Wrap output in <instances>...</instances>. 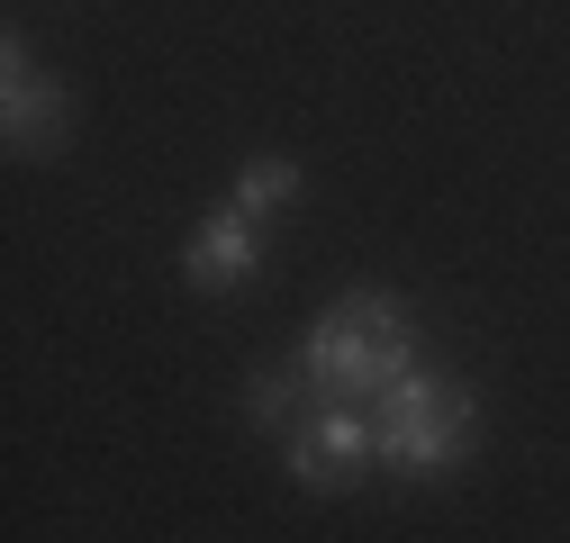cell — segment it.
<instances>
[{
    "instance_id": "obj_2",
    "label": "cell",
    "mask_w": 570,
    "mask_h": 543,
    "mask_svg": "<svg viewBox=\"0 0 570 543\" xmlns=\"http://www.w3.org/2000/svg\"><path fill=\"white\" fill-rule=\"evenodd\" d=\"M372 435H381V471H399V481H444V471H462V453L480 435V407H471V389L453 372L407 363L372 398Z\"/></svg>"
},
{
    "instance_id": "obj_3",
    "label": "cell",
    "mask_w": 570,
    "mask_h": 543,
    "mask_svg": "<svg viewBox=\"0 0 570 543\" xmlns=\"http://www.w3.org/2000/svg\"><path fill=\"white\" fill-rule=\"evenodd\" d=\"M281 462H291V481L308 490H344V481H363V471H381V435H372V407L363 398H317L291 426H281Z\"/></svg>"
},
{
    "instance_id": "obj_6",
    "label": "cell",
    "mask_w": 570,
    "mask_h": 543,
    "mask_svg": "<svg viewBox=\"0 0 570 543\" xmlns=\"http://www.w3.org/2000/svg\"><path fill=\"white\" fill-rule=\"evenodd\" d=\"M291 199H299V164H291V155H254V164L236 172V190H227V209H245V218L263 227V218L291 209Z\"/></svg>"
},
{
    "instance_id": "obj_5",
    "label": "cell",
    "mask_w": 570,
    "mask_h": 543,
    "mask_svg": "<svg viewBox=\"0 0 570 543\" xmlns=\"http://www.w3.org/2000/svg\"><path fill=\"white\" fill-rule=\"evenodd\" d=\"M181 272H190V290H245L254 272H263V227H254L245 209L199 218L190 245H181Z\"/></svg>"
},
{
    "instance_id": "obj_1",
    "label": "cell",
    "mask_w": 570,
    "mask_h": 543,
    "mask_svg": "<svg viewBox=\"0 0 570 543\" xmlns=\"http://www.w3.org/2000/svg\"><path fill=\"white\" fill-rule=\"evenodd\" d=\"M416 363V317H407V299H390V290H353V299H335L308 335H299V381L317 389V398H381L399 372Z\"/></svg>"
},
{
    "instance_id": "obj_4",
    "label": "cell",
    "mask_w": 570,
    "mask_h": 543,
    "mask_svg": "<svg viewBox=\"0 0 570 543\" xmlns=\"http://www.w3.org/2000/svg\"><path fill=\"white\" fill-rule=\"evenodd\" d=\"M0 127H10V155H55L63 146V82H46L28 63V37H0Z\"/></svg>"
}]
</instances>
